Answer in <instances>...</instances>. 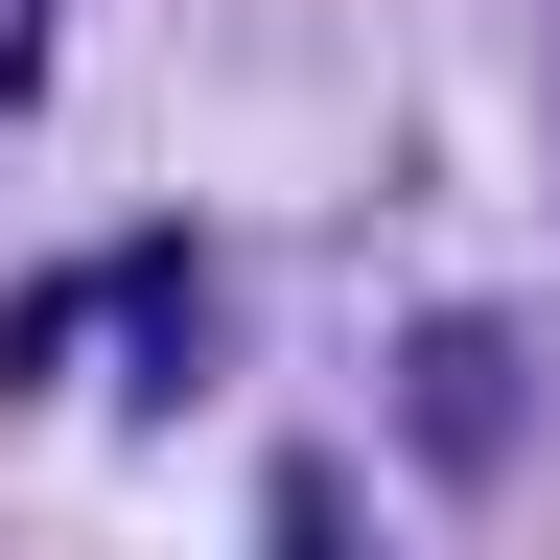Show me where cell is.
I'll return each instance as SVG.
<instances>
[{
    "mask_svg": "<svg viewBox=\"0 0 560 560\" xmlns=\"http://www.w3.org/2000/svg\"><path fill=\"white\" fill-rule=\"evenodd\" d=\"M24 70H47V0H0V94H24Z\"/></svg>",
    "mask_w": 560,
    "mask_h": 560,
    "instance_id": "1",
    "label": "cell"
}]
</instances>
